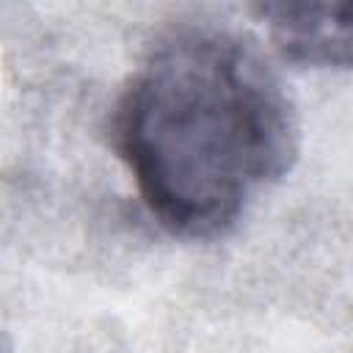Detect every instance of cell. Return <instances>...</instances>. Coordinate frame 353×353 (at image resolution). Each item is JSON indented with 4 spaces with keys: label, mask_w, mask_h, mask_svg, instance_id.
I'll return each mask as SVG.
<instances>
[{
    "label": "cell",
    "mask_w": 353,
    "mask_h": 353,
    "mask_svg": "<svg viewBox=\"0 0 353 353\" xmlns=\"http://www.w3.org/2000/svg\"><path fill=\"white\" fill-rule=\"evenodd\" d=\"M113 146L149 215L218 240L298 154L295 108L256 44L218 25L154 41L113 110Z\"/></svg>",
    "instance_id": "1"
},
{
    "label": "cell",
    "mask_w": 353,
    "mask_h": 353,
    "mask_svg": "<svg viewBox=\"0 0 353 353\" xmlns=\"http://www.w3.org/2000/svg\"><path fill=\"white\" fill-rule=\"evenodd\" d=\"M256 14L268 22L276 50L303 66H336L350 63V3H262Z\"/></svg>",
    "instance_id": "2"
},
{
    "label": "cell",
    "mask_w": 353,
    "mask_h": 353,
    "mask_svg": "<svg viewBox=\"0 0 353 353\" xmlns=\"http://www.w3.org/2000/svg\"><path fill=\"white\" fill-rule=\"evenodd\" d=\"M0 353H3V345H0Z\"/></svg>",
    "instance_id": "3"
}]
</instances>
